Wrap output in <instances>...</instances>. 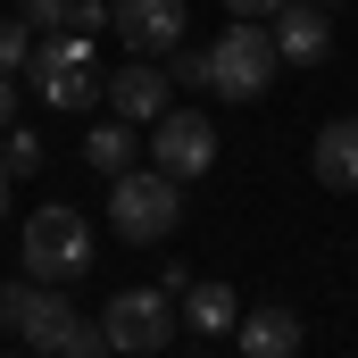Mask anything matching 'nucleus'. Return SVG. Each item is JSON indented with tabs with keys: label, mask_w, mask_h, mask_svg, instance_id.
<instances>
[{
	"label": "nucleus",
	"mask_w": 358,
	"mask_h": 358,
	"mask_svg": "<svg viewBox=\"0 0 358 358\" xmlns=\"http://www.w3.org/2000/svg\"><path fill=\"white\" fill-rule=\"evenodd\" d=\"M183 217V183L159 176V167H134V176L108 183V234L117 242H134V250H159L167 234H176Z\"/></svg>",
	"instance_id": "nucleus-1"
},
{
	"label": "nucleus",
	"mask_w": 358,
	"mask_h": 358,
	"mask_svg": "<svg viewBox=\"0 0 358 358\" xmlns=\"http://www.w3.org/2000/svg\"><path fill=\"white\" fill-rule=\"evenodd\" d=\"M92 217L84 208H67V200H50V208H34L25 217V275L34 283H76L92 267Z\"/></svg>",
	"instance_id": "nucleus-2"
},
{
	"label": "nucleus",
	"mask_w": 358,
	"mask_h": 358,
	"mask_svg": "<svg viewBox=\"0 0 358 358\" xmlns=\"http://www.w3.org/2000/svg\"><path fill=\"white\" fill-rule=\"evenodd\" d=\"M275 67H283V50H275V25L234 17V25L208 42V92H217V100H259V92L275 84Z\"/></svg>",
	"instance_id": "nucleus-3"
},
{
	"label": "nucleus",
	"mask_w": 358,
	"mask_h": 358,
	"mask_svg": "<svg viewBox=\"0 0 358 358\" xmlns=\"http://www.w3.org/2000/svg\"><path fill=\"white\" fill-rule=\"evenodd\" d=\"M100 334H108L117 358L167 350V342H176V292H167V283H125V292L100 308Z\"/></svg>",
	"instance_id": "nucleus-4"
},
{
	"label": "nucleus",
	"mask_w": 358,
	"mask_h": 358,
	"mask_svg": "<svg viewBox=\"0 0 358 358\" xmlns=\"http://www.w3.org/2000/svg\"><path fill=\"white\" fill-rule=\"evenodd\" d=\"M34 92L67 117V108H92L100 100V76H92V34L76 25H59V34H42L34 42Z\"/></svg>",
	"instance_id": "nucleus-5"
},
{
	"label": "nucleus",
	"mask_w": 358,
	"mask_h": 358,
	"mask_svg": "<svg viewBox=\"0 0 358 358\" xmlns=\"http://www.w3.org/2000/svg\"><path fill=\"white\" fill-rule=\"evenodd\" d=\"M150 167L176 183H200L217 167V125L200 117V108H167L159 125H150Z\"/></svg>",
	"instance_id": "nucleus-6"
},
{
	"label": "nucleus",
	"mask_w": 358,
	"mask_h": 358,
	"mask_svg": "<svg viewBox=\"0 0 358 358\" xmlns=\"http://www.w3.org/2000/svg\"><path fill=\"white\" fill-rule=\"evenodd\" d=\"M108 25L125 34L134 59H159L183 42V0H108Z\"/></svg>",
	"instance_id": "nucleus-7"
},
{
	"label": "nucleus",
	"mask_w": 358,
	"mask_h": 358,
	"mask_svg": "<svg viewBox=\"0 0 358 358\" xmlns=\"http://www.w3.org/2000/svg\"><path fill=\"white\" fill-rule=\"evenodd\" d=\"M108 108H117L125 125H159V117L176 108V76H167V67H150V59H125V67H117V84H108Z\"/></svg>",
	"instance_id": "nucleus-8"
},
{
	"label": "nucleus",
	"mask_w": 358,
	"mask_h": 358,
	"mask_svg": "<svg viewBox=\"0 0 358 358\" xmlns=\"http://www.w3.org/2000/svg\"><path fill=\"white\" fill-rule=\"evenodd\" d=\"M267 25H275V50H283V67H317V59L334 50V25H325V8H317V0H283Z\"/></svg>",
	"instance_id": "nucleus-9"
},
{
	"label": "nucleus",
	"mask_w": 358,
	"mask_h": 358,
	"mask_svg": "<svg viewBox=\"0 0 358 358\" xmlns=\"http://www.w3.org/2000/svg\"><path fill=\"white\" fill-rule=\"evenodd\" d=\"M17 334H25V350H59V342L76 334V300H67V283H34Z\"/></svg>",
	"instance_id": "nucleus-10"
},
{
	"label": "nucleus",
	"mask_w": 358,
	"mask_h": 358,
	"mask_svg": "<svg viewBox=\"0 0 358 358\" xmlns=\"http://www.w3.org/2000/svg\"><path fill=\"white\" fill-rule=\"evenodd\" d=\"M176 317L200 334V342H217V334H234V325H242V300H234V283H200V275H192V283H183V300H176Z\"/></svg>",
	"instance_id": "nucleus-11"
},
{
	"label": "nucleus",
	"mask_w": 358,
	"mask_h": 358,
	"mask_svg": "<svg viewBox=\"0 0 358 358\" xmlns=\"http://www.w3.org/2000/svg\"><path fill=\"white\" fill-rule=\"evenodd\" d=\"M234 342H242V358H300V317L292 308H242Z\"/></svg>",
	"instance_id": "nucleus-12"
},
{
	"label": "nucleus",
	"mask_w": 358,
	"mask_h": 358,
	"mask_svg": "<svg viewBox=\"0 0 358 358\" xmlns=\"http://www.w3.org/2000/svg\"><path fill=\"white\" fill-rule=\"evenodd\" d=\"M308 167H317V183H325V192H358V117H334V125L317 134Z\"/></svg>",
	"instance_id": "nucleus-13"
},
{
	"label": "nucleus",
	"mask_w": 358,
	"mask_h": 358,
	"mask_svg": "<svg viewBox=\"0 0 358 358\" xmlns=\"http://www.w3.org/2000/svg\"><path fill=\"white\" fill-rule=\"evenodd\" d=\"M84 167H100L108 183H117V176H134V125H125V117L84 134Z\"/></svg>",
	"instance_id": "nucleus-14"
},
{
	"label": "nucleus",
	"mask_w": 358,
	"mask_h": 358,
	"mask_svg": "<svg viewBox=\"0 0 358 358\" xmlns=\"http://www.w3.org/2000/svg\"><path fill=\"white\" fill-rule=\"evenodd\" d=\"M34 42H42V34H34L25 17H0V76H17V67H34Z\"/></svg>",
	"instance_id": "nucleus-15"
},
{
	"label": "nucleus",
	"mask_w": 358,
	"mask_h": 358,
	"mask_svg": "<svg viewBox=\"0 0 358 358\" xmlns=\"http://www.w3.org/2000/svg\"><path fill=\"white\" fill-rule=\"evenodd\" d=\"M42 159H50V150H42V134L8 125V150H0V167H8V176H42Z\"/></svg>",
	"instance_id": "nucleus-16"
},
{
	"label": "nucleus",
	"mask_w": 358,
	"mask_h": 358,
	"mask_svg": "<svg viewBox=\"0 0 358 358\" xmlns=\"http://www.w3.org/2000/svg\"><path fill=\"white\" fill-rule=\"evenodd\" d=\"M50 358H117V350H108V334H100V325H84V317H76V334H67Z\"/></svg>",
	"instance_id": "nucleus-17"
},
{
	"label": "nucleus",
	"mask_w": 358,
	"mask_h": 358,
	"mask_svg": "<svg viewBox=\"0 0 358 358\" xmlns=\"http://www.w3.org/2000/svg\"><path fill=\"white\" fill-rule=\"evenodd\" d=\"M17 17H25L34 34H59V25L76 17V0H17Z\"/></svg>",
	"instance_id": "nucleus-18"
},
{
	"label": "nucleus",
	"mask_w": 358,
	"mask_h": 358,
	"mask_svg": "<svg viewBox=\"0 0 358 358\" xmlns=\"http://www.w3.org/2000/svg\"><path fill=\"white\" fill-rule=\"evenodd\" d=\"M25 300H34V275H25V283H0V325H8V334H17V317H25Z\"/></svg>",
	"instance_id": "nucleus-19"
},
{
	"label": "nucleus",
	"mask_w": 358,
	"mask_h": 358,
	"mask_svg": "<svg viewBox=\"0 0 358 358\" xmlns=\"http://www.w3.org/2000/svg\"><path fill=\"white\" fill-rule=\"evenodd\" d=\"M67 25H76V34H100V25H108V0H76V17H67Z\"/></svg>",
	"instance_id": "nucleus-20"
},
{
	"label": "nucleus",
	"mask_w": 358,
	"mask_h": 358,
	"mask_svg": "<svg viewBox=\"0 0 358 358\" xmlns=\"http://www.w3.org/2000/svg\"><path fill=\"white\" fill-rule=\"evenodd\" d=\"M17 125V76H0V134Z\"/></svg>",
	"instance_id": "nucleus-21"
},
{
	"label": "nucleus",
	"mask_w": 358,
	"mask_h": 358,
	"mask_svg": "<svg viewBox=\"0 0 358 358\" xmlns=\"http://www.w3.org/2000/svg\"><path fill=\"white\" fill-rule=\"evenodd\" d=\"M225 8H234V17H250V25H259V17H275V8H283V0H225Z\"/></svg>",
	"instance_id": "nucleus-22"
},
{
	"label": "nucleus",
	"mask_w": 358,
	"mask_h": 358,
	"mask_svg": "<svg viewBox=\"0 0 358 358\" xmlns=\"http://www.w3.org/2000/svg\"><path fill=\"white\" fill-rule=\"evenodd\" d=\"M8 183H17V176H8V167H0V217H8Z\"/></svg>",
	"instance_id": "nucleus-23"
},
{
	"label": "nucleus",
	"mask_w": 358,
	"mask_h": 358,
	"mask_svg": "<svg viewBox=\"0 0 358 358\" xmlns=\"http://www.w3.org/2000/svg\"><path fill=\"white\" fill-rule=\"evenodd\" d=\"M0 358H42V350H0Z\"/></svg>",
	"instance_id": "nucleus-24"
},
{
	"label": "nucleus",
	"mask_w": 358,
	"mask_h": 358,
	"mask_svg": "<svg viewBox=\"0 0 358 358\" xmlns=\"http://www.w3.org/2000/svg\"><path fill=\"white\" fill-rule=\"evenodd\" d=\"M317 8H342V0H317Z\"/></svg>",
	"instance_id": "nucleus-25"
}]
</instances>
